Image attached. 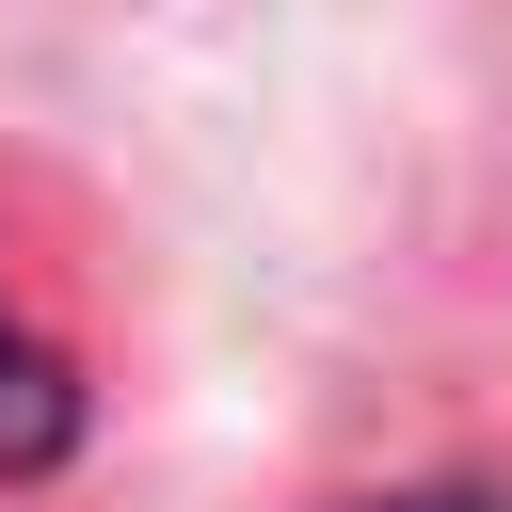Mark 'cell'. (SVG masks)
<instances>
[{
	"mask_svg": "<svg viewBox=\"0 0 512 512\" xmlns=\"http://www.w3.org/2000/svg\"><path fill=\"white\" fill-rule=\"evenodd\" d=\"M384 512H512V496H384Z\"/></svg>",
	"mask_w": 512,
	"mask_h": 512,
	"instance_id": "7a4b0ae2",
	"label": "cell"
},
{
	"mask_svg": "<svg viewBox=\"0 0 512 512\" xmlns=\"http://www.w3.org/2000/svg\"><path fill=\"white\" fill-rule=\"evenodd\" d=\"M80 448V384H64V352L0 304V480H32V464H64Z\"/></svg>",
	"mask_w": 512,
	"mask_h": 512,
	"instance_id": "6da1fadb",
	"label": "cell"
}]
</instances>
